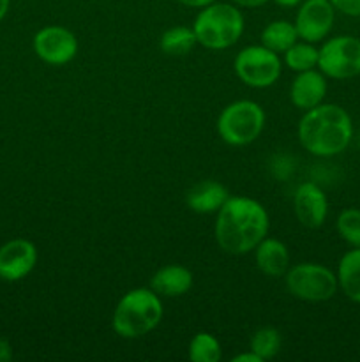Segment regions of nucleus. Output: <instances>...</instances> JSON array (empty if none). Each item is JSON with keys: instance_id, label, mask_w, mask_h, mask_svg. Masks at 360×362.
Masks as SVG:
<instances>
[{"instance_id": "16", "label": "nucleus", "mask_w": 360, "mask_h": 362, "mask_svg": "<svg viewBox=\"0 0 360 362\" xmlns=\"http://www.w3.org/2000/svg\"><path fill=\"white\" fill-rule=\"evenodd\" d=\"M229 198L228 189L217 180H201L194 184L186 194L187 207L198 214H217L219 209Z\"/></svg>"}, {"instance_id": "6", "label": "nucleus", "mask_w": 360, "mask_h": 362, "mask_svg": "<svg viewBox=\"0 0 360 362\" xmlns=\"http://www.w3.org/2000/svg\"><path fill=\"white\" fill-rule=\"evenodd\" d=\"M284 285L293 297L306 303H325L332 299L339 288L337 274L325 265L313 262L289 267L284 274Z\"/></svg>"}, {"instance_id": "24", "label": "nucleus", "mask_w": 360, "mask_h": 362, "mask_svg": "<svg viewBox=\"0 0 360 362\" xmlns=\"http://www.w3.org/2000/svg\"><path fill=\"white\" fill-rule=\"evenodd\" d=\"M335 11L348 16H360V0H330Z\"/></svg>"}, {"instance_id": "8", "label": "nucleus", "mask_w": 360, "mask_h": 362, "mask_svg": "<svg viewBox=\"0 0 360 362\" xmlns=\"http://www.w3.org/2000/svg\"><path fill=\"white\" fill-rule=\"evenodd\" d=\"M318 69L332 80H349L360 74V39L335 35L318 49Z\"/></svg>"}, {"instance_id": "25", "label": "nucleus", "mask_w": 360, "mask_h": 362, "mask_svg": "<svg viewBox=\"0 0 360 362\" xmlns=\"http://www.w3.org/2000/svg\"><path fill=\"white\" fill-rule=\"evenodd\" d=\"M13 359V349L6 338H0V362H9Z\"/></svg>"}, {"instance_id": "13", "label": "nucleus", "mask_w": 360, "mask_h": 362, "mask_svg": "<svg viewBox=\"0 0 360 362\" xmlns=\"http://www.w3.org/2000/svg\"><path fill=\"white\" fill-rule=\"evenodd\" d=\"M325 95H327V76L316 69L299 73L289 87V99L293 106L302 112L321 105Z\"/></svg>"}, {"instance_id": "29", "label": "nucleus", "mask_w": 360, "mask_h": 362, "mask_svg": "<svg viewBox=\"0 0 360 362\" xmlns=\"http://www.w3.org/2000/svg\"><path fill=\"white\" fill-rule=\"evenodd\" d=\"M277 6H282V7H296L300 6V4L304 2V0H274Z\"/></svg>"}, {"instance_id": "4", "label": "nucleus", "mask_w": 360, "mask_h": 362, "mask_svg": "<svg viewBox=\"0 0 360 362\" xmlns=\"http://www.w3.org/2000/svg\"><path fill=\"white\" fill-rule=\"evenodd\" d=\"M198 45L207 49L232 48L244 34V16L239 6L217 2L201 7L193 23Z\"/></svg>"}, {"instance_id": "2", "label": "nucleus", "mask_w": 360, "mask_h": 362, "mask_svg": "<svg viewBox=\"0 0 360 362\" xmlns=\"http://www.w3.org/2000/svg\"><path fill=\"white\" fill-rule=\"evenodd\" d=\"M353 138V122L344 108L321 103L304 112L299 122V141L309 154L332 158L348 148Z\"/></svg>"}, {"instance_id": "28", "label": "nucleus", "mask_w": 360, "mask_h": 362, "mask_svg": "<svg viewBox=\"0 0 360 362\" xmlns=\"http://www.w3.org/2000/svg\"><path fill=\"white\" fill-rule=\"evenodd\" d=\"M176 2H180L186 7H193V9H201V7H207L210 4H214L215 0H176Z\"/></svg>"}, {"instance_id": "19", "label": "nucleus", "mask_w": 360, "mask_h": 362, "mask_svg": "<svg viewBox=\"0 0 360 362\" xmlns=\"http://www.w3.org/2000/svg\"><path fill=\"white\" fill-rule=\"evenodd\" d=\"M198 45L196 35H194L193 27H172L161 35L159 48L162 53L172 57H184L193 52L194 46Z\"/></svg>"}, {"instance_id": "1", "label": "nucleus", "mask_w": 360, "mask_h": 362, "mask_svg": "<svg viewBox=\"0 0 360 362\" xmlns=\"http://www.w3.org/2000/svg\"><path fill=\"white\" fill-rule=\"evenodd\" d=\"M268 212L258 200L249 197H229L215 218V243L224 253L240 257L268 235Z\"/></svg>"}, {"instance_id": "9", "label": "nucleus", "mask_w": 360, "mask_h": 362, "mask_svg": "<svg viewBox=\"0 0 360 362\" xmlns=\"http://www.w3.org/2000/svg\"><path fill=\"white\" fill-rule=\"evenodd\" d=\"M34 52L42 62L49 66L69 64L78 53V39L69 28L49 25L34 35Z\"/></svg>"}, {"instance_id": "7", "label": "nucleus", "mask_w": 360, "mask_h": 362, "mask_svg": "<svg viewBox=\"0 0 360 362\" xmlns=\"http://www.w3.org/2000/svg\"><path fill=\"white\" fill-rule=\"evenodd\" d=\"M235 73L244 85L253 88L272 87L282 73L279 53L265 48L263 45L246 46L235 57Z\"/></svg>"}, {"instance_id": "5", "label": "nucleus", "mask_w": 360, "mask_h": 362, "mask_svg": "<svg viewBox=\"0 0 360 362\" xmlns=\"http://www.w3.org/2000/svg\"><path fill=\"white\" fill-rule=\"evenodd\" d=\"M217 134L232 147H246L261 136L265 129V112L256 101L239 99L229 103L217 117Z\"/></svg>"}, {"instance_id": "10", "label": "nucleus", "mask_w": 360, "mask_h": 362, "mask_svg": "<svg viewBox=\"0 0 360 362\" xmlns=\"http://www.w3.org/2000/svg\"><path fill=\"white\" fill-rule=\"evenodd\" d=\"M335 21V7L330 0H304L296 11L295 28L299 39L320 42L330 34Z\"/></svg>"}, {"instance_id": "14", "label": "nucleus", "mask_w": 360, "mask_h": 362, "mask_svg": "<svg viewBox=\"0 0 360 362\" xmlns=\"http://www.w3.org/2000/svg\"><path fill=\"white\" fill-rule=\"evenodd\" d=\"M254 262L261 274L267 278H284L289 265V251L284 243L274 237H265L254 247Z\"/></svg>"}, {"instance_id": "26", "label": "nucleus", "mask_w": 360, "mask_h": 362, "mask_svg": "<svg viewBox=\"0 0 360 362\" xmlns=\"http://www.w3.org/2000/svg\"><path fill=\"white\" fill-rule=\"evenodd\" d=\"M232 2L239 7H246V9H256V7L265 6L268 0H232Z\"/></svg>"}, {"instance_id": "18", "label": "nucleus", "mask_w": 360, "mask_h": 362, "mask_svg": "<svg viewBox=\"0 0 360 362\" xmlns=\"http://www.w3.org/2000/svg\"><path fill=\"white\" fill-rule=\"evenodd\" d=\"M260 39L265 48L282 55L286 49L292 48L299 41V34H296L295 23L288 20H275L263 28Z\"/></svg>"}, {"instance_id": "3", "label": "nucleus", "mask_w": 360, "mask_h": 362, "mask_svg": "<svg viewBox=\"0 0 360 362\" xmlns=\"http://www.w3.org/2000/svg\"><path fill=\"white\" fill-rule=\"evenodd\" d=\"M162 300L152 288H134L120 297L113 311V331L124 339L150 334L162 320Z\"/></svg>"}, {"instance_id": "22", "label": "nucleus", "mask_w": 360, "mask_h": 362, "mask_svg": "<svg viewBox=\"0 0 360 362\" xmlns=\"http://www.w3.org/2000/svg\"><path fill=\"white\" fill-rule=\"evenodd\" d=\"M282 345L281 332L274 327H261L253 334L249 343V350H253L261 361L274 359Z\"/></svg>"}, {"instance_id": "17", "label": "nucleus", "mask_w": 360, "mask_h": 362, "mask_svg": "<svg viewBox=\"0 0 360 362\" xmlns=\"http://www.w3.org/2000/svg\"><path fill=\"white\" fill-rule=\"evenodd\" d=\"M337 283L349 300L360 304V247L342 255L337 267Z\"/></svg>"}, {"instance_id": "11", "label": "nucleus", "mask_w": 360, "mask_h": 362, "mask_svg": "<svg viewBox=\"0 0 360 362\" xmlns=\"http://www.w3.org/2000/svg\"><path fill=\"white\" fill-rule=\"evenodd\" d=\"M37 264V247L27 239H13L0 246V279L9 283L27 278Z\"/></svg>"}, {"instance_id": "23", "label": "nucleus", "mask_w": 360, "mask_h": 362, "mask_svg": "<svg viewBox=\"0 0 360 362\" xmlns=\"http://www.w3.org/2000/svg\"><path fill=\"white\" fill-rule=\"evenodd\" d=\"M337 232L342 240L353 247H360V209H346L339 214Z\"/></svg>"}, {"instance_id": "27", "label": "nucleus", "mask_w": 360, "mask_h": 362, "mask_svg": "<svg viewBox=\"0 0 360 362\" xmlns=\"http://www.w3.org/2000/svg\"><path fill=\"white\" fill-rule=\"evenodd\" d=\"M232 362H263V361H261L260 357L253 352V350H247V352L239 354V356L233 357Z\"/></svg>"}, {"instance_id": "12", "label": "nucleus", "mask_w": 360, "mask_h": 362, "mask_svg": "<svg viewBox=\"0 0 360 362\" xmlns=\"http://www.w3.org/2000/svg\"><path fill=\"white\" fill-rule=\"evenodd\" d=\"M293 212L306 228H320L328 216V200L314 182H302L293 193Z\"/></svg>"}, {"instance_id": "30", "label": "nucleus", "mask_w": 360, "mask_h": 362, "mask_svg": "<svg viewBox=\"0 0 360 362\" xmlns=\"http://www.w3.org/2000/svg\"><path fill=\"white\" fill-rule=\"evenodd\" d=\"M9 6H11V0H0V21L6 18L7 11H9Z\"/></svg>"}, {"instance_id": "20", "label": "nucleus", "mask_w": 360, "mask_h": 362, "mask_svg": "<svg viewBox=\"0 0 360 362\" xmlns=\"http://www.w3.org/2000/svg\"><path fill=\"white\" fill-rule=\"evenodd\" d=\"M187 357L193 362H219L222 357L221 343L210 332H198L191 339Z\"/></svg>"}, {"instance_id": "31", "label": "nucleus", "mask_w": 360, "mask_h": 362, "mask_svg": "<svg viewBox=\"0 0 360 362\" xmlns=\"http://www.w3.org/2000/svg\"><path fill=\"white\" fill-rule=\"evenodd\" d=\"M359 144H360V136H359Z\"/></svg>"}, {"instance_id": "21", "label": "nucleus", "mask_w": 360, "mask_h": 362, "mask_svg": "<svg viewBox=\"0 0 360 362\" xmlns=\"http://www.w3.org/2000/svg\"><path fill=\"white\" fill-rule=\"evenodd\" d=\"M282 55H284L286 67L295 71V73H302V71L316 69L318 67V48H314L313 42L296 41Z\"/></svg>"}, {"instance_id": "15", "label": "nucleus", "mask_w": 360, "mask_h": 362, "mask_svg": "<svg viewBox=\"0 0 360 362\" xmlns=\"http://www.w3.org/2000/svg\"><path fill=\"white\" fill-rule=\"evenodd\" d=\"M193 272L187 267H184V265L176 264H169L157 269L150 279V288L154 290L159 297H168V299L186 296V293L193 288Z\"/></svg>"}]
</instances>
